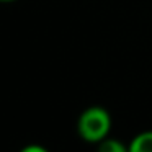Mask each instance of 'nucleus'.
Returning a JSON list of instances; mask_svg holds the SVG:
<instances>
[{
	"label": "nucleus",
	"mask_w": 152,
	"mask_h": 152,
	"mask_svg": "<svg viewBox=\"0 0 152 152\" xmlns=\"http://www.w3.org/2000/svg\"><path fill=\"white\" fill-rule=\"evenodd\" d=\"M113 126L111 115L106 108L93 105L85 108L77 119V134L88 144H98L110 137Z\"/></svg>",
	"instance_id": "1"
},
{
	"label": "nucleus",
	"mask_w": 152,
	"mask_h": 152,
	"mask_svg": "<svg viewBox=\"0 0 152 152\" xmlns=\"http://www.w3.org/2000/svg\"><path fill=\"white\" fill-rule=\"evenodd\" d=\"M128 147L129 152H152V131H142L136 134Z\"/></svg>",
	"instance_id": "2"
},
{
	"label": "nucleus",
	"mask_w": 152,
	"mask_h": 152,
	"mask_svg": "<svg viewBox=\"0 0 152 152\" xmlns=\"http://www.w3.org/2000/svg\"><path fill=\"white\" fill-rule=\"evenodd\" d=\"M96 145H98L96 152H129L128 144H124V142H121L119 139H115V137H106Z\"/></svg>",
	"instance_id": "3"
},
{
	"label": "nucleus",
	"mask_w": 152,
	"mask_h": 152,
	"mask_svg": "<svg viewBox=\"0 0 152 152\" xmlns=\"http://www.w3.org/2000/svg\"><path fill=\"white\" fill-rule=\"evenodd\" d=\"M20 152H51V151L41 144H28L25 147H21Z\"/></svg>",
	"instance_id": "4"
},
{
	"label": "nucleus",
	"mask_w": 152,
	"mask_h": 152,
	"mask_svg": "<svg viewBox=\"0 0 152 152\" xmlns=\"http://www.w3.org/2000/svg\"><path fill=\"white\" fill-rule=\"evenodd\" d=\"M2 4H10V2H17V0H0Z\"/></svg>",
	"instance_id": "5"
}]
</instances>
